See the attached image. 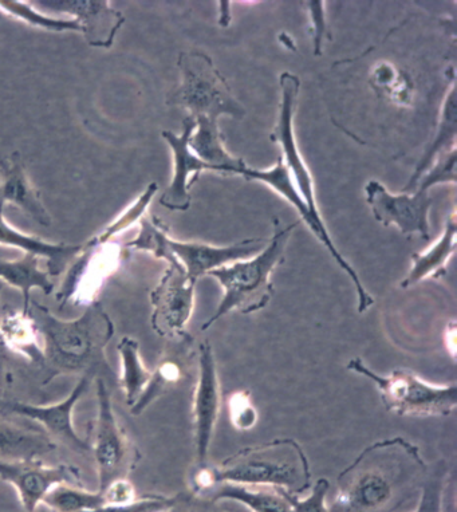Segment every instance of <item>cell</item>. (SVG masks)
I'll return each mask as SVG.
<instances>
[{
	"label": "cell",
	"instance_id": "obj_7",
	"mask_svg": "<svg viewBox=\"0 0 457 512\" xmlns=\"http://www.w3.org/2000/svg\"><path fill=\"white\" fill-rule=\"evenodd\" d=\"M96 381L98 412L90 445L97 464L100 491H104L116 480L128 479L140 460V452L117 421L108 382L104 378Z\"/></svg>",
	"mask_w": 457,
	"mask_h": 512
},
{
	"label": "cell",
	"instance_id": "obj_17",
	"mask_svg": "<svg viewBox=\"0 0 457 512\" xmlns=\"http://www.w3.org/2000/svg\"><path fill=\"white\" fill-rule=\"evenodd\" d=\"M0 180V200L3 203L21 208L43 227L50 226L49 212L42 202L41 192L27 177L21 153L14 152L9 159H0Z\"/></svg>",
	"mask_w": 457,
	"mask_h": 512
},
{
	"label": "cell",
	"instance_id": "obj_18",
	"mask_svg": "<svg viewBox=\"0 0 457 512\" xmlns=\"http://www.w3.org/2000/svg\"><path fill=\"white\" fill-rule=\"evenodd\" d=\"M6 204L0 200V246L18 248L46 259L47 274L58 277L82 250V244L50 243L10 226L3 216Z\"/></svg>",
	"mask_w": 457,
	"mask_h": 512
},
{
	"label": "cell",
	"instance_id": "obj_12",
	"mask_svg": "<svg viewBox=\"0 0 457 512\" xmlns=\"http://www.w3.org/2000/svg\"><path fill=\"white\" fill-rule=\"evenodd\" d=\"M0 479L17 490L27 512H35L50 490L59 484L84 487L80 468L70 464L46 466L39 459L0 460Z\"/></svg>",
	"mask_w": 457,
	"mask_h": 512
},
{
	"label": "cell",
	"instance_id": "obj_33",
	"mask_svg": "<svg viewBox=\"0 0 457 512\" xmlns=\"http://www.w3.org/2000/svg\"><path fill=\"white\" fill-rule=\"evenodd\" d=\"M181 503V496L151 495L145 498L135 499L125 504H117V506H104L97 510L89 512H168L173 510Z\"/></svg>",
	"mask_w": 457,
	"mask_h": 512
},
{
	"label": "cell",
	"instance_id": "obj_25",
	"mask_svg": "<svg viewBox=\"0 0 457 512\" xmlns=\"http://www.w3.org/2000/svg\"><path fill=\"white\" fill-rule=\"evenodd\" d=\"M456 88L455 82H451V90H449L447 97H445L443 112H441V120L439 131L433 143L429 145L423 157H421L419 164L413 173L411 180L407 187H405L404 194L415 192L421 177L429 171L432 167L433 161L439 159L443 153L451 151L456 147Z\"/></svg>",
	"mask_w": 457,
	"mask_h": 512
},
{
	"label": "cell",
	"instance_id": "obj_24",
	"mask_svg": "<svg viewBox=\"0 0 457 512\" xmlns=\"http://www.w3.org/2000/svg\"><path fill=\"white\" fill-rule=\"evenodd\" d=\"M0 332L15 354L41 368V341L30 315L23 314L22 310L0 311Z\"/></svg>",
	"mask_w": 457,
	"mask_h": 512
},
{
	"label": "cell",
	"instance_id": "obj_28",
	"mask_svg": "<svg viewBox=\"0 0 457 512\" xmlns=\"http://www.w3.org/2000/svg\"><path fill=\"white\" fill-rule=\"evenodd\" d=\"M169 228L156 216L152 219L141 218L140 232L135 239L129 240L124 244L125 250L147 251L151 252L157 259H163L168 265L179 263L172 254L169 242Z\"/></svg>",
	"mask_w": 457,
	"mask_h": 512
},
{
	"label": "cell",
	"instance_id": "obj_23",
	"mask_svg": "<svg viewBox=\"0 0 457 512\" xmlns=\"http://www.w3.org/2000/svg\"><path fill=\"white\" fill-rule=\"evenodd\" d=\"M289 496L286 491L278 488L222 483L208 500L211 503L232 500L243 504L251 512H293Z\"/></svg>",
	"mask_w": 457,
	"mask_h": 512
},
{
	"label": "cell",
	"instance_id": "obj_4",
	"mask_svg": "<svg viewBox=\"0 0 457 512\" xmlns=\"http://www.w3.org/2000/svg\"><path fill=\"white\" fill-rule=\"evenodd\" d=\"M298 226V222L291 223L283 230L275 232L269 244L252 258L220 267L207 275L219 282L224 294L215 314L204 322V332L232 311L252 314L269 305L274 295L271 275L285 261L287 243Z\"/></svg>",
	"mask_w": 457,
	"mask_h": 512
},
{
	"label": "cell",
	"instance_id": "obj_15",
	"mask_svg": "<svg viewBox=\"0 0 457 512\" xmlns=\"http://www.w3.org/2000/svg\"><path fill=\"white\" fill-rule=\"evenodd\" d=\"M57 14L72 15L81 26L86 42L92 47L110 49L125 17L108 0H43L34 2Z\"/></svg>",
	"mask_w": 457,
	"mask_h": 512
},
{
	"label": "cell",
	"instance_id": "obj_19",
	"mask_svg": "<svg viewBox=\"0 0 457 512\" xmlns=\"http://www.w3.org/2000/svg\"><path fill=\"white\" fill-rule=\"evenodd\" d=\"M55 448L42 429L23 427L0 412V460L39 459Z\"/></svg>",
	"mask_w": 457,
	"mask_h": 512
},
{
	"label": "cell",
	"instance_id": "obj_10",
	"mask_svg": "<svg viewBox=\"0 0 457 512\" xmlns=\"http://www.w3.org/2000/svg\"><path fill=\"white\" fill-rule=\"evenodd\" d=\"M196 282L180 263L168 265L159 285L151 293L152 328L165 338L188 340V322L195 306Z\"/></svg>",
	"mask_w": 457,
	"mask_h": 512
},
{
	"label": "cell",
	"instance_id": "obj_34",
	"mask_svg": "<svg viewBox=\"0 0 457 512\" xmlns=\"http://www.w3.org/2000/svg\"><path fill=\"white\" fill-rule=\"evenodd\" d=\"M436 167L429 169L419 181V189L428 191L433 185L443 183H456V147L443 153L437 159Z\"/></svg>",
	"mask_w": 457,
	"mask_h": 512
},
{
	"label": "cell",
	"instance_id": "obj_1",
	"mask_svg": "<svg viewBox=\"0 0 457 512\" xmlns=\"http://www.w3.org/2000/svg\"><path fill=\"white\" fill-rule=\"evenodd\" d=\"M425 472L417 445L401 436L378 440L338 475L330 512H388Z\"/></svg>",
	"mask_w": 457,
	"mask_h": 512
},
{
	"label": "cell",
	"instance_id": "obj_20",
	"mask_svg": "<svg viewBox=\"0 0 457 512\" xmlns=\"http://www.w3.org/2000/svg\"><path fill=\"white\" fill-rule=\"evenodd\" d=\"M457 223L455 212L449 215L444 232L435 244L423 252L412 254V267L401 282L403 289L417 285L428 278H439L447 271L449 259L456 251Z\"/></svg>",
	"mask_w": 457,
	"mask_h": 512
},
{
	"label": "cell",
	"instance_id": "obj_26",
	"mask_svg": "<svg viewBox=\"0 0 457 512\" xmlns=\"http://www.w3.org/2000/svg\"><path fill=\"white\" fill-rule=\"evenodd\" d=\"M117 350L121 364V388L125 393L126 404L132 408L147 388L152 372L145 366L141 358L139 342L135 338L122 337L118 342Z\"/></svg>",
	"mask_w": 457,
	"mask_h": 512
},
{
	"label": "cell",
	"instance_id": "obj_3",
	"mask_svg": "<svg viewBox=\"0 0 457 512\" xmlns=\"http://www.w3.org/2000/svg\"><path fill=\"white\" fill-rule=\"evenodd\" d=\"M218 470L220 483L278 488L297 496L311 488L309 459L291 437L242 448L224 459Z\"/></svg>",
	"mask_w": 457,
	"mask_h": 512
},
{
	"label": "cell",
	"instance_id": "obj_40",
	"mask_svg": "<svg viewBox=\"0 0 457 512\" xmlns=\"http://www.w3.org/2000/svg\"><path fill=\"white\" fill-rule=\"evenodd\" d=\"M456 326L455 322H452L451 329L447 330V341H445V344H447V349L449 350V353L452 354V357L455 358L456 356Z\"/></svg>",
	"mask_w": 457,
	"mask_h": 512
},
{
	"label": "cell",
	"instance_id": "obj_13",
	"mask_svg": "<svg viewBox=\"0 0 457 512\" xmlns=\"http://www.w3.org/2000/svg\"><path fill=\"white\" fill-rule=\"evenodd\" d=\"M366 200L374 219L385 227L396 226L404 235L420 234L429 240V208L432 200L428 191L417 189L416 194H390L388 189L376 180L369 181L365 187Z\"/></svg>",
	"mask_w": 457,
	"mask_h": 512
},
{
	"label": "cell",
	"instance_id": "obj_42",
	"mask_svg": "<svg viewBox=\"0 0 457 512\" xmlns=\"http://www.w3.org/2000/svg\"><path fill=\"white\" fill-rule=\"evenodd\" d=\"M179 506H180V504H179ZM179 506H176L175 508H173V510L168 511V512H180V511H177V508H179Z\"/></svg>",
	"mask_w": 457,
	"mask_h": 512
},
{
	"label": "cell",
	"instance_id": "obj_27",
	"mask_svg": "<svg viewBox=\"0 0 457 512\" xmlns=\"http://www.w3.org/2000/svg\"><path fill=\"white\" fill-rule=\"evenodd\" d=\"M54 512H89L106 506L104 492H92L81 486L59 484L42 500Z\"/></svg>",
	"mask_w": 457,
	"mask_h": 512
},
{
	"label": "cell",
	"instance_id": "obj_9",
	"mask_svg": "<svg viewBox=\"0 0 457 512\" xmlns=\"http://www.w3.org/2000/svg\"><path fill=\"white\" fill-rule=\"evenodd\" d=\"M92 382V377H81L66 399L50 405H33L0 397V412L35 421L57 447L62 445L78 455L92 454L90 441L82 439L73 424L74 408L89 392Z\"/></svg>",
	"mask_w": 457,
	"mask_h": 512
},
{
	"label": "cell",
	"instance_id": "obj_36",
	"mask_svg": "<svg viewBox=\"0 0 457 512\" xmlns=\"http://www.w3.org/2000/svg\"><path fill=\"white\" fill-rule=\"evenodd\" d=\"M218 466L210 463H196L189 475V487L192 494L199 498H210L212 492L220 486Z\"/></svg>",
	"mask_w": 457,
	"mask_h": 512
},
{
	"label": "cell",
	"instance_id": "obj_32",
	"mask_svg": "<svg viewBox=\"0 0 457 512\" xmlns=\"http://www.w3.org/2000/svg\"><path fill=\"white\" fill-rule=\"evenodd\" d=\"M228 417L232 427L238 431H251L258 424L259 413L250 392L235 391L228 396Z\"/></svg>",
	"mask_w": 457,
	"mask_h": 512
},
{
	"label": "cell",
	"instance_id": "obj_2",
	"mask_svg": "<svg viewBox=\"0 0 457 512\" xmlns=\"http://www.w3.org/2000/svg\"><path fill=\"white\" fill-rule=\"evenodd\" d=\"M30 317L41 341L43 385L59 376H112L106 346L114 336V324L101 303H90L80 318L63 321L41 303L31 302Z\"/></svg>",
	"mask_w": 457,
	"mask_h": 512
},
{
	"label": "cell",
	"instance_id": "obj_37",
	"mask_svg": "<svg viewBox=\"0 0 457 512\" xmlns=\"http://www.w3.org/2000/svg\"><path fill=\"white\" fill-rule=\"evenodd\" d=\"M2 293V285H0ZM17 358H21L9 348L2 332H0V391L9 387L14 381V368ZM23 360V358H22Z\"/></svg>",
	"mask_w": 457,
	"mask_h": 512
},
{
	"label": "cell",
	"instance_id": "obj_14",
	"mask_svg": "<svg viewBox=\"0 0 457 512\" xmlns=\"http://www.w3.org/2000/svg\"><path fill=\"white\" fill-rule=\"evenodd\" d=\"M196 128L195 118L187 117L183 121V133L180 136L171 131L161 133L163 139L167 141L169 148L173 153V177L169 187L165 189L160 198L161 206L169 211H187L191 207L192 185L199 180L200 173L204 171H214L215 169L200 160L189 148V137Z\"/></svg>",
	"mask_w": 457,
	"mask_h": 512
},
{
	"label": "cell",
	"instance_id": "obj_21",
	"mask_svg": "<svg viewBox=\"0 0 457 512\" xmlns=\"http://www.w3.org/2000/svg\"><path fill=\"white\" fill-rule=\"evenodd\" d=\"M196 128L189 137V148L204 163L211 165L215 172L223 175H239L244 161L236 159L224 148L218 121L208 117L195 118Z\"/></svg>",
	"mask_w": 457,
	"mask_h": 512
},
{
	"label": "cell",
	"instance_id": "obj_8",
	"mask_svg": "<svg viewBox=\"0 0 457 512\" xmlns=\"http://www.w3.org/2000/svg\"><path fill=\"white\" fill-rule=\"evenodd\" d=\"M239 175L243 176L244 179H247L248 181L255 180L259 181V183L269 185V187L273 188L277 194L281 195L282 198H285L287 202H289L291 206L298 211L299 216H301L303 222L309 226L315 238H317L319 242L326 247L329 254L332 255L334 262H336L337 265L340 266V269H342V271L352 279L358 299V313L364 314L365 311H368L369 307L374 305L372 295H370L368 291H366L364 285H362L361 278L358 277L357 271L353 269V266L350 265L344 256H342L341 252L338 251L333 239L330 238L326 224L323 223L322 219L315 218V216L311 214L309 207H307L306 203L303 202L302 196L299 195L297 188H295L289 169H287L282 156H279L277 164H275L273 168L260 171V169H252L248 168L247 165H244L242 171L239 172Z\"/></svg>",
	"mask_w": 457,
	"mask_h": 512
},
{
	"label": "cell",
	"instance_id": "obj_16",
	"mask_svg": "<svg viewBox=\"0 0 457 512\" xmlns=\"http://www.w3.org/2000/svg\"><path fill=\"white\" fill-rule=\"evenodd\" d=\"M265 242L263 239H246L231 246L216 247L206 243L171 239L169 247L188 277L198 282L211 271L258 254L265 248Z\"/></svg>",
	"mask_w": 457,
	"mask_h": 512
},
{
	"label": "cell",
	"instance_id": "obj_35",
	"mask_svg": "<svg viewBox=\"0 0 457 512\" xmlns=\"http://www.w3.org/2000/svg\"><path fill=\"white\" fill-rule=\"evenodd\" d=\"M329 490V480L322 478L315 482L314 486L310 488V494L305 498L290 494L289 498L293 512H330L328 502H326Z\"/></svg>",
	"mask_w": 457,
	"mask_h": 512
},
{
	"label": "cell",
	"instance_id": "obj_5",
	"mask_svg": "<svg viewBox=\"0 0 457 512\" xmlns=\"http://www.w3.org/2000/svg\"><path fill=\"white\" fill-rule=\"evenodd\" d=\"M346 368L373 382L385 408L397 416L444 417L455 411L457 388L453 382L432 384L408 370H395L385 376L374 372L361 358H353Z\"/></svg>",
	"mask_w": 457,
	"mask_h": 512
},
{
	"label": "cell",
	"instance_id": "obj_30",
	"mask_svg": "<svg viewBox=\"0 0 457 512\" xmlns=\"http://www.w3.org/2000/svg\"><path fill=\"white\" fill-rule=\"evenodd\" d=\"M184 370L183 365L180 364L176 358L167 357L160 362L155 372H152L151 380H149L147 388L137 400V403L130 408L133 415H140L145 409L153 403V401L159 399L161 395H164L169 388L176 385L183 378Z\"/></svg>",
	"mask_w": 457,
	"mask_h": 512
},
{
	"label": "cell",
	"instance_id": "obj_22",
	"mask_svg": "<svg viewBox=\"0 0 457 512\" xmlns=\"http://www.w3.org/2000/svg\"><path fill=\"white\" fill-rule=\"evenodd\" d=\"M39 256L25 252L15 261L0 259V281L9 283L21 291L23 297V314L30 315L31 290L39 289L42 293L50 295L55 286L50 275L39 267Z\"/></svg>",
	"mask_w": 457,
	"mask_h": 512
},
{
	"label": "cell",
	"instance_id": "obj_6",
	"mask_svg": "<svg viewBox=\"0 0 457 512\" xmlns=\"http://www.w3.org/2000/svg\"><path fill=\"white\" fill-rule=\"evenodd\" d=\"M181 84L167 100L171 106L187 109L189 117H208L218 121L223 114L242 120L246 110L232 96L214 62L200 51L181 53L179 57Z\"/></svg>",
	"mask_w": 457,
	"mask_h": 512
},
{
	"label": "cell",
	"instance_id": "obj_38",
	"mask_svg": "<svg viewBox=\"0 0 457 512\" xmlns=\"http://www.w3.org/2000/svg\"><path fill=\"white\" fill-rule=\"evenodd\" d=\"M101 492H104L106 506H117V504L129 503L136 499L135 487L128 479L116 480Z\"/></svg>",
	"mask_w": 457,
	"mask_h": 512
},
{
	"label": "cell",
	"instance_id": "obj_39",
	"mask_svg": "<svg viewBox=\"0 0 457 512\" xmlns=\"http://www.w3.org/2000/svg\"><path fill=\"white\" fill-rule=\"evenodd\" d=\"M309 6L314 26V54L321 55L323 42H325L323 39L328 34L326 33L325 11L322 9V2H309Z\"/></svg>",
	"mask_w": 457,
	"mask_h": 512
},
{
	"label": "cell",
	"instance_id": "obj_41",
	"mask_svg": "<svg viewBox=\"0 0 457 512\" xmlns=\"http://www.w3.org/2000/svg\"><path fill=\"white\" fill-rule=\"evenodd\" d=\"M202 512H224V511H220V510H216V508H212V510H204Z\"/></svg>",
	"mask_w": 457,
	"mask_h": 512
},
{
	"label": "cell",
	"instance_id": "obj_31",
	"mask_svg": "<svg viewBox=\"0 0 457 512\" xmlns=\"http://www.w3.org/2000/svg\"><path fill=\"white\" fill-rule=\"evenodd\" d=\"M448 466L441 460L431 471L425 472L421 483L420 499L413 512H443V499L447 487Z\"/></svg>",
	"mask_w": 457,
	"mask_h": 512
},
{
	"label": "cell",
	"instance_id": "obj_11",
	"mask_svg": "<svg viewBox=\"0 0 457 512\" xmlns=\"http://www.w3.org/2000/svg\"><path fill=\"white\" fill-rule=\"evenodd\" d=\"M222 401L214 349L210 342L204 341L199 346V376L192 407L196 463L208 462L212 437L222 412Z\"/></svg>",
	"mask_w": 457,
	"mask_h": 512
},
{
	"label": "cell",
	"instance_id": "obj_29",
	"mask_svg": "<svg viewBox=\"0 0 457 512\" xmlns=\"http://www.w3.org/2000/svg\"><path fill=\"white\" fill-rule=\"evenodd\" d=\"M0 11L35 27V29L51 31V33H81L82 31L80 23L76 19L47 17L33 9L27 2L0 0Z\"/></svg>",
	"mask_w": 457,
	"mask_h": 512
}]
</instances>
